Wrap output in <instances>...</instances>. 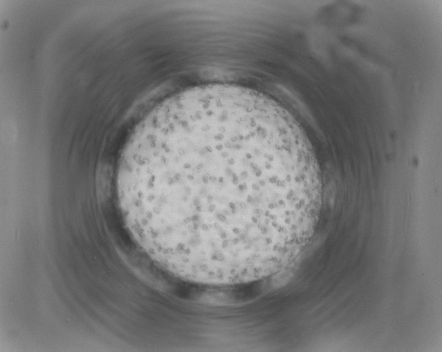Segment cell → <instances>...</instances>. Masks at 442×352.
<instances>
[{
	"mask_svg": "<svg viewBox=\"0 0 442 352\" xmlns=\"http://www.w3.org/2000/svg\"><path fill=\"white\" fill-rule=\"evenodd\" d=\"M122 214L140 247L190 282L269 277L304 249L322 200L304 131L271 97L230 84L182 91L155 108L117 172Z\"/></svg>",
	"mask_w": 442,
	"mask_h": 352,
	"instance_id": "obj_1",
	"label": "cell"
}]
</instances>
